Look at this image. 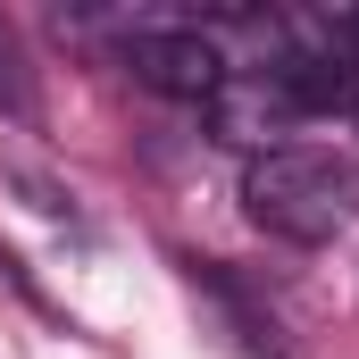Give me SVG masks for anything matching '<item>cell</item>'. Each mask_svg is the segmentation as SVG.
<instances>
[{
	"mask_svg": "<svg viewBox=\"0 0 359 359\" xmlns=\"http://www.w3.org/2000/svg\"><path fill=\"white\" fill-rule=\"evenodd\" d=\"M126 67L134 84H151L159 100H217L234 59L201 34V25H134L126 34Z\"/></svg>",
	"mask_w": 359,
	"mask_h": 359,
	"instance_id": "obj_2",
	"label": "cell"
},
{
	"mask_svg": "<svg viewBox=\"0 0 359 359\" xmlns=\"http://www.w3.org/2000/svg\"><path fill=\"white\" fill-rule=\"evenodd\" d=\"M243 217L276 243H334L359 217V159L326 142H276L243 168Z\"/></svg>",
	"mask_w": 359,
	"mask_h": 359,
	"instance_id": "obj_1",
	"label": "cell"
},
{
	"mask_svg": "<svg viewBox=\"0 0 359 359\" xmlns=\"http://www.w3.org/2000/svg\"><path fill=\"white\" fill-rule=\"evenodd\" d=\"M351 117H359V100H351Z\"/></svg>",
	"mask_w": 359,
	"mask_h": 359,
	"instance_id": "obj_5",
	"label": "cell"
},
{
	"mask_svg": "<svg viewBox=\"0 0 359 359\" xmlns=\"http://www.w3.org/2000/svg\"><path fill=\"white\" fill-rule=\"evenodd\" d=\"M209 117H217V134H226V142H251V159L276 151V134H292V126H301L292 92L276 84L268 67H259V76H226V92L209 100Z\"/></svg>",
	"mask_w": 359,
	"mask_h": 359,
	"instance_id": "obj_3",
	"label": "cell"
},
{
	"mask_svg": "<svg viewBox=\"0 0 359 359\" xmlns=\"http://www.w3.org/2000/svg\"><path fill=\"white\" fill-rule=\"evenodd\" d=\"M0 109H8V117L25 109V67H17V42H8V34H0Z\"/></svg>",
	"mask_w": 359,
	"mask_h": 359,
	"instance_id": "obj_4",
	"label": "cell"
}]
</instances>
